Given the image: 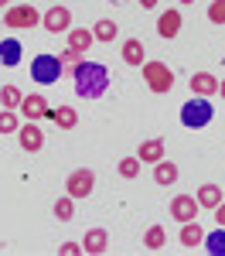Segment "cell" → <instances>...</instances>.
Wrapping results in <instances>:
<instances>
[{
	"mask_svg": "<svg viewBox=\"0 0 225 256\" xmlns=\"http://www.w3.org/2000/svg\"><path fill=\"white\" fill-rule=\"evenodd\" d=\"M72 79H75V92L82 99H99L106 96V89H109V72H106V65L99 62H89V58H79L75 62V68H72Z\"/></svg>",
	"mask_w": 225,
	"mask_h": 256,
	"instance_id": "cell-1",
	"label": "cell"
},
{
	"mask_svg": "<svg viewBox=\"0 0 225 256\" xmlns=\"http://www.w3.org/2000/svg\"><path fill=\"white\" fill-rule=\"evenodd\" d=\"M212 116H215V106H212L208 96H191L181 106V123L188 126V130H202V126H208Z\"/></svg>",
	"mask_w": 225,
	"mask_h": 256,
	"instance_id": "cell-2",
	"label": "cell"
},
{
	"mask_svg": "<svg viewBox=\"0 0 225 256\" xmlns=\"http://www.w3.org/2000/svg\"><path fill=\"white\" fill-rule=\"evenodd\" d=\"M140 68H143V82H147L150 92L164 96V92L174 89V72L167 68V62H143Z\"/></svg>",
	"mask_w": 225,
	"mask_h": 256,
	"instance_id": "cell-3",
	"label": "cell"
},
{
	"mask_svg": "<svg viewBox=\"0 0 225 256\" xmlns=\"http://www.w3.org/2000/svg\"><path fill=\"white\" fill-rule=\"evenodd\" d=\"M61 58L58 55H34V62H31V79L41 82V86H55V82L61 79Z\"/></svg>",
	"mask_w": 225,
	"mask_h": 256,
	"instance_id": "cell-4",
	"label": "cell"
},
{
	"mask_svg": "<svg viewBox=\"0 0 225 256\" xmlns=\"http://www.w3.org/2000/svg\"><path fill=\"white\" fill-rule=\"evenodd\" d=\"M92 188H96V174H92L89 168L72 171L68 181H65V195H72L75 202H79V198H89V195H92Z\"/></svg>",
	"mask_w": 225,
	"mask_h": 256,
	"instance_id": "cell-5",
	"label": "cell"
},
{
	"mask_svg": "<svg viewBox=\"0 0 225 256\" xmlns=\"http://www.w3.org/2000/svg\"><path fill=\"white\" fill-rule=\"evenodd\" d=\"M41 28L48 34H68L72 31V10L68 7H51L41 14Z\"/></svg>",
	"mask_w": 225,
	"mask_h": 256,
	"instance_id": "cell-6",
	"label": "cell"
},
{
	"mask_svg": "<svg viewBox=\"0 0 225 256\" xmlns=\"http://www.w3.org/2000/svg\"><path fill=\"white\" fill-rule=\"evenodd\" d=\"M3 24H7V28H38L41 14L31 7V4H17V7H7Z\"/></svg>",
	"mask_w": 225,
	"mask_h": 256,
	"instance_id": "cell-7",
	"label": "cell"
},
{
	"mask_svg": "<svg viewBox=\"0 0 225 256\" xmlns=\"http://www.w3.org/2000/svg\"><path fill=\"white\" fill-rule=\"evenodd\" d=\"M198 198L195 195H174L171 198V218H178V222H195L198 218Z\"/></svg>",
	"mask_w": 225,
	"mask_h": 256,
	"instance_id": "cell-8",
	"label": "cell"
},
{
	"mask_svg": "<svg viewBox=\"0 0 225 256\" xmlns=\"http://www.w3.org/2000/svg\"><path fill=\"white\" fill-rule=\"evenodd\" d=\"M17 144H20V150H27V154H38L44 147V134H41V126H34V120H27L17 130Z\"/></svg>",
	"mask_w": 225,
	"mask_h": 256,
	"instance_id": "cell-9",
	"label": "cell"
},
{
	"mask_svg": "<svg viewBox=\"0 0 225 256\" xmlns=\"http://www.w3.org/2000/svg\"><path fill=\"white\" fill-rule=\"evenodd\" d=\"M109 250V232L106 229H89L82 239V256H102Z\"/></svg>",
	"mask_w": 225,
	"mask_h": 256,
	"instance_id": "cell-10",
	"label": "cell"
},
{
	"mask_svg": "<svg viewBox=\"0 0 225 256\" xmlns=\"http://www.w3.org/2000/svg\"><path fill=\"white\" fill-rule=\"evenodd\" d=\"M48 110H51V106H48V99L41 96V92H31V96L20 99V113H24L27 120H44Z\"/></svg>",
	"mask_w": 225,
	"mask_h": 256,
	"instance_id": "cell-11",
	"label": "cell"
},
{
	"mask_svg": "<svg viewBox=\"0 0 225 256\" xmlns=\"http://www.w3.org/2000/svg\"><path fill=\"white\" fill-rule=\"evenodd\" d=\"M178 31H181V10L171 7V10H164L161 18H157V34L171 41V38H178Z\"/></svg>",
	"mask_w": 225,
	"mask_h": 256,
	"instance_id": "cell-12",
	"label": "cell"
},
{
	"mask_svg": "<svg viewBox=\"0 0 225 256\" xmlns=\"http://www.w3.org/2000/svg\"><path fill=\"white\" fill-rule=\"evenodd\" d=\"M188 86H191V96H208L212 99L215 92H219V79H215L212 72H195Z\"/></svg>",
	"mask_w": 225,
	"mask_h": 256,
	"instance_id": "cell-13",
	"label": "cell"
},
{
	"mask_svg": "<svg viewBox=\"0 0 225 256\" xmlns=\"http://www.w3.org/2000/svg\"><path fill=\"white\" fill-rule=\"evenodd\" d=\"M120 55H123V62H126V65H130V68H140L143 62V55H147V52H143V41L140 38H126L123 41V48H120Z\"/></svg>",
	"mask_w": 225,
	"mask_h": 256,
	"instance_id": "cell-14",
	"label": "cell"
},
{
	"mask_svg": "<svg viewBox=\"0 0 225 256\" xmlns=\"http://www.w3.org/2000/svg\"><path fill=\"white\" fill-rule=\"evenodd\" d=\"M96 44V34L89 31V28H72L68 31V48L72 52H79V55H89V48Z\"/></svg>",
	"mask_w": 225,
	"mask_h": 256,
	"instance_id": "cell-15",
	"label": "cell"
},
{
	"mask_svg": "<svg viewBox=\"0 0 225 256\" xmlns=\"http://www.w3.org/2000/svg\"><path fill=\"white\" fill-rule=\"evenodd\" d=\"M137 158H140V164H157V160H164V140L161 137L143 140L140 150H137Z\"/></svg>",
	"mask_w": 225,
	"mask_h": 256,
	"instance_id": "cell-16",
	"label": "cell"
},
{
	"mask_svg": "<svg viewBox=\"0 0 225 256\" xmlns=\"http://www.w3.org/2000/svg\"><path fill=\"white\" fill-rule=\"evenodd\" d=\"M48 120H51L58 130H75V123H79V113H75L72 106H58V110H48Z\"/></svg>",
	"mask_w": 225,
	"mask_h": 256,
	"instance_id": "cell-17",
	"label": "cell"
},
{
	"mask_svg": "<svg viewBox=\"0 0 225 256\" xmlns=\"http://www.w3.org/2000/svg\"><path fill=\"white\" fill-rule=\"evenodd\" d=\"M195 198H198L202 208H215V205H222V202H225V192L219 188V184H202Z\"/></svg>",
	"mask_w": 225,
	"mask_h": 256,
	"instance_id": "cell-18",
	"label": "cell"
},
{
	"mask_svg": "<svg viewBox=\"0 0 225 256\" xmlns=\"http://www.w3.org/2000/svg\"><path fill=\"white\" fill-rule=\"evenodd\" d=\"M178 174H181V171H178V164H171L167 158L154 164V181H157V184H164V188H167V184H174V181H178Z\"/></svg>",
	"mask_w": 225,
	"mask_h": 256,
	"instance_id": "cell-19",
	"label": "cell"
},
{
	"mask_svg": "<svg viewBox=\"0 0 225 256\" xmlns=\"http://www.w3.org/2000/svg\"><path fill=\"white\" fill-rule=\"evenodd\" d=\"M20 41L17 38H7V41H0V65H7V68H14L20 62Z\"/></svg>",
	"mask_w": 225,
	"mask_h": 256,
	"instance_id": "cell-20",
	"label": "cell"
},
{
	"mask_svg": "<svg viewBox=\"0 0 225 256\" xmlns=\"http://www.w3.org/2000/svg\"><path fill=\"white\" fill-rule=\"evenodd\" d=\"M181 246H188V250H195V246H202L205 242V232H202V226L198 222H181Z\"/></svg>",
	"mask_w": 225,
	"mask_h": 256,
	"instance_id": "cell-21",
	"label": "cell"
},
{
	"mask_svg": "<svg viewBox=\"0 0 225 256\" xmlns=\"http://www.w3.org/2000/svg\"><path fill=\"white\" fill-rule=\"evenodd\" d=\"M92 34H96V41H102V44H109V41H116V34H120V28H116V20L102 18L92 24Z\"/></svg>",
	"mask_w": 225,
	"mask_h": 256,
	"instance_id": "cell-22",
	"label": "cell"
},
{
	"mask_svg": "<svg viewBox=\"0 0 225 256\" xmlns=\"http://www.w3.org/2000/svg\"><path fill=\"white\" fill-rule=\"evenodd\" d=\"M143 246L150 250V253H157L167 246V232H164V226H150L147 232H143Z\"/></svg>",
	"mask_w": 225,
	"mask_h": 256,
	"instance_id": "cell-23",
	"label": "cell"
},
{
	"mask_svg": "<svg viewBox=\"0 0 225 256\" xmlns=\"http://www.w3.org/2000/svg\"><path fill=\"white\" fill-rule=\"evenodd\" d=\"M51 212H55L58 222H72V218H75V198H72V195H61L58 202H55V208H51Z\"/></svg>",
	"mask_w": 225,
	"mask_h": 256,
	"instance_id": "cell-24",
	"label": "cell"
},
{
	"mask_svg": "<svg viewBox=\"0 0 225 256\" xmlns=\"http://www.w3.org/2000/svg\"><path fill=\"white\" fill-rule=\"evenodd\" d=\"M205 250L212 256H225V229L219 226V232H212V236H205V242H202Z\"/></svg>",
	"mask_w": 225,
	"mask_h": 256,
	"instance_id": "cell-25",
	"label": "cell"
},
{
	"mask_svg": "<svg viewBox=\"0 0 225 256\" xmlns=\"http://www.w3.org/2000/svg\"><path fill=\"white\" fill-rule=\"evenodd\" d=\"M20 89L17 86H3V89H0V106H3V110H20Z\"/></svg>",
	"mask_w": 225,
	"mask_h": 256,
	"instance_id": "cell-26",
	"label": "cell"
},
{
	"mask_svg": "<svg viewBox=\"0 0 225 256\" xmlns=\"http://www.w3.org/2000/svg\"><path fill=\"white\" fill-rule=\"evenodd\" d=\"M116 171H120V178H126V181L140 178V158H123L120 164H116Z\"/></svg>",
	"mask_w": 225,
	"mask_h": 256,
	"instance_id": "cell-27",
	"label": "cell"
},
{
	"mask_svg": "<svg viewBox=\"0 0 225 256\" xmlns=\"http://www.w3.org/2000/svg\"><path fill=\"white\" fill-rule=\"evenodd\" d=\"M17 110H0V134H17Z\"/></svg>",
	"mask_w": 225,
	"mask_h": 256,
	"instance_id": "cell-28",
	"label": "cell"
},
{
	"mask_svg": "<svg viewBox=\"0 0 225 256\" xmlns=\"http://www.w3.org/2000/svg\"><path fill=\"white\" fill-rule=\"evenodd\" d=\"M208 20L212 24H225V0H212L208 4Z\"/></svg>",
	"mask_w": 225,
	"mask_h": 256,
	"instance_id": "cell-29",
	"label": "cell"
},
{
	"mask_svg": "<svg viewBox=\"0 0 225 256\" xmlns=\"http://www.w3.org/2000/svg\"><path fill=\"white\" fill-rule=\"evenodd\" d=\"M58 58H61V68H75V62H79L82 55H79V52H72V48H65Z\"/></svg>",
	"mask_w": 225,
	"mask_h": 256,
	"instance_id": "cell-30",
	"label": "cell"
},
{
	"mask_svg": "<svg viewBox=\"0 0 225 256\" xmlns=\"http://www.w3.org/2000/svg\"><path fill=\"white\" fill-rule=\"evenodd\" d=\"M58 256H82V242H61Z\"/></svg>",
	"mask_w": 225,
	"mask_h": 256,
	"instance_id": "cell-31",
	"label": "cell"
},
{
	"mask_svg": "<svg viewBox=\"0 0 225 256\" xmlns=\"http://www.w3.org/2000/svg\"><path fill=\"white\" fill-rule=\"evenodd\" d=\"M212 212H215V218H219V226H222V229H225V202H222V205H215Z\"/></svg>",
	"mask_w": 225,
	"mask_h": 256,
	"instance_id": "cell-32",
	"label": "cell"
},
{
	"mask_svg": "<svg viewBox=\"0 0 225 256\" xmlns=\"http://www.w3.org/2000/svg\"><path fill=\"white\" fill-rule=\"evenodd\" d=\"M140 7H143V10H154V7H157V0H140Z\"/></svg>",
	"mask_w": 225,
	"mask_h": 256,
	"instance_id": "cell-33",
	"label": "cell"
},
{
	"mask_svg": "<svg viewBox=\"0 0 225 256\" xmlns=\"http://www.w3.org/2000/svg\"><path fill=\"white\" fill-rule=\"evenodd\" d=\"M219 92H222V99H225V79H222V82H219Z\"/></svg>",
	"mask_w": 225,
	"mask_h": 256,
	"instance_id": "cell-34",
	"label": "cell"
},
{
	"mask_svg": "<svg viewBox=\"0 0 225 256\" xmlns=\"http://www.w3.org/2000/svg\"><path fill=\"white\" fill-rule=\"evenodd\" d=\"M7 4H10V0H0V7H7Z\"/></svg>",
	"mask_w": 225,
	"mask_h": 256,
	"instance_id": "cell-35",
	"label": "cell"
},
{
	"mask_svg": "<svg viewBox=\"0 0 225 256\" xmlns=\"http://www.w3.org/2000/svg\"><path fill=\"white\" fill-rule=\"evenodd\" d=\"M181 4H195V0H181Z\"/></svg>",
	"mask_w": 225,
	"mask_h": 256,
	"instance_id": "cell-36",
	"label": "cell"
}]
</instances>
